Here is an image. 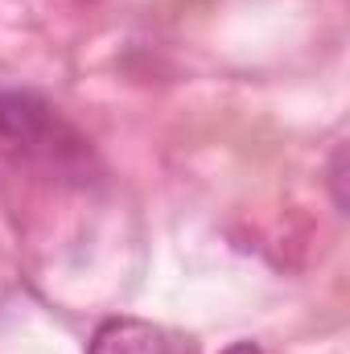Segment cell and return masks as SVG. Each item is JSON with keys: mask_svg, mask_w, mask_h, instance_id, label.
<instances>
[{"mask_svg": "<svg viewBox=\"0 0 350 354\" xmlns=\"http://www.w3.org/2000/svg\"><path fill=\"white\" fill-rule=\"evenodd\" d=\"M330 189H334V206L347 214V206H350V189H347V145H338V149H334V157H330Z\"/></svg>", "mask_w": 350, "mask_h": 354, "instance_id": "3957f363", "label": "cell"}, {"mask_svg": "<svg viewBox=\"0 0 350 354\" xmlns=\"http://www.w3.org/2000/svg\"><path fill=\"white\" fill-rule=\"evenodd\" d=\"M87 354H169V338L145 317H107L95 326Z\"/></svg>", "mask_w": 350, "mask_h": 354, "instance_id": "7a4b0ae2", "label": "cell"}, {"mask_svg": "<svg viewBox=\"0 0 350 354\" xmlns=\"http://www.w3.org/2000/svg\"><path fill=\"white\" fill-rule=\"evenodd\" d=\"M223 354H264V351H260V342H248V338H243V342H231Z\"/></svg>", "mask_w": 350, "mask_h": 354, "instance_id": "277c9868", "label": "cell"}, {"mask_svg": "<svg viewBox=\"0 0 350 354\" xmlns=\"http://www.w3.org/2000/svg\"><path fill=\"white\" fill-rule=\"evenodd\" d=\"M0 140L50 174H83L87 140L33 91H0Z\"/></svg>", "mask_w": 350, "mask_h": 354, "instance_id": "6da1fadb", "label": "cell"}]
</instances>
